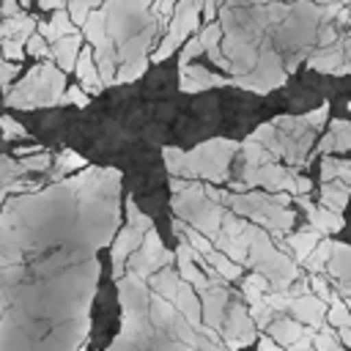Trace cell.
<instances>
[{
  "label": "cell",
  "mask_w": 351,
  "mask_h": 351,
  "mask_svg": "<svg viewBox=\"0 0 351 351\" xmlns=\"http://www.w3.org/2000/svg\"><path fill=\"white\" fill-rule=\"evenodd\" d=\"M324 324H329V326H335V329H340V326H351V310H348V304H346L337 293H332V299H329Z\"/></svg>",
  "instance_id": "23"
},
{
  "label": "cell",
  "mask_w": 351,
  "mask_h": 351,
  "mask_svg": "<svg viewBox=\"0 0 351 351\" xmlns=\"http://www.w3.org/2000/svg\"><path fill=\"white\" fill-rule=\"evenodd\" d=\"M271 288H274V285H271L261 271L252 269V274H247L244 282H241V296H244L247 304H252V302H261Z\"/></svg>",
  "instance_id": "21"
},
{
  "label": "cell",
  "mask_w": 351,
  "mask_h": 351,
  "mask_svg": "<svg viewBox=\"0 0 351 351\" xmlns=\"http://www.w3.org/2000/svg\"><path fill=\"white\" fill-rule=\"evenodd\" d=\"M313 335H315V332L302 335L299 340H293L291 346H285V351H313Z\"/></svg>",
  "instance_id": "36"
},
{
  "label": "cell",
  "mask_w": 351,
  "mask_h": 351,
  "mask_svg": "<svg viewBox=\"0 0 351 351\" xmlns=\"http://www.w3.org/2000/svg\"><path fill=\"white\" fill-rule=\"evenodd\" d=\"M0 14H3V16H14V14H19V0H3Z\"/></svg>",
  "instance_id": "38"
},
{
  "label": "cell",
  "mask_w": 351,
  "mask_h": 351,
  "mask_svg": "<svg viewBox=\"0 0 351 351\" xmlns=\"http://www.w3.org/2000/svg\"><path fill=\"white\" fill-rule=\"evenodd\" d=\"M74 71H77V80H80V88L93 96V93H101L104 90V82L99 77V69H96V60H93V49L85 47L77 52V63H74Z\"/></svg>",
  "instance_id": "12"
},
{
  "label": "cell",
  "mask_w": 351,
  "mask_h": 351,
  "mask_svg": "<svg viewBox=\"0 0 351 351\" xmlns=\"http://www.w3.org/2000/svg\"><path fill=\"white\" fill-rule=\"evenodd\" d=\"M307 285H310V291H313L315 296H321L324 302L332 299V288H329V282L324 280V274H310V277H307Z\"/></svg>",
  "instance_id": "33"
},
{
  "label": "cell",
  "mask_w": 351,
  "mask_h": 351,
  "mask_svg": "<svg viewBox=\"0 0 351 351\" xmlns=\"http://www.w3.org/2000/svg\"><path fill=\"white\" fill-rule=\"evenodd\" d=\"M145 69H148V58H145V55L132 58V60H123V63H121V69L115 71L112 85H121V82H134L137 77H143V74H145Z\"/></svg>",
  "instance_id": "25"
},
{
  "label": "cell",
  "mask_w": 351,
  "mask_h": 351,
  "mask_svg": "<svg viewBox=\"0 0 351 351\" xmlns=\"http://www.w3.org/2000/svg\"><path fill=\"white\" fill-rule=\"evenodd\" d=\"M258 351H285V348H282L277 340H271L269 335H261V337H258Z\"/></svg>",
  "instance_id": "37"
},
{
  "label": "cell",
  "mask_w": 351,
  "mask_h": 351,
  "mask_svg": "<svg viewBox=\"0 0 351 351\" xmlns=\"http://www.w3.org/2000/svg\"><path fill=\"white\" fill-rule=\"evenodd\" d=\"M88 14H90V11H88V3H85V0H71V3H69V16H71V22H74L77 27H82V22L88 19Z\"/></svg>",
  "instance_id": "34"
},
{
  "label": "cell",
  "mask_w": 351,
  "mask_h": 351,
  "mask_svg": "<svg viewBox=\"0 0 351 351\" xmlns=\"http://www.w3.org/2000/svg\"><path fill=\"white\" fill-rule=\"evenodd\" d=\"M38 5L52 11V8H60V5H63V0H38Z\"/></svg>",
  "instance_id": "41"
},
{
  "label": "cell",
  "mask_w": 351,
  "mask_h": 351,
  "mask_svg": "<svg viewBox=\"0 0 351 351\" xmlns=\"http://www.w3.org/2000/svg\"><path fill=\"white\" fill-rule=\"evenodd\" d=\"M25 52H27V55H36V58H52L49 41H47L41 33H30V36L25 38Z\"/></svg>",
  "instance_id": "30"
},
{
  "label": "cell",
  "mask_w": 351,
  "mask_h": 351,
  "mask_svg": "<svg viewBox=\"0 0 351 351\" xmlns=\"http://www.w3.org/2000/svg\"><path fill=\"white\" fill-rule=\"evenodd\" d=\"M211 244L219 250V252H225L230 261H236V263H247V244L244 241H239L236 236H228L225 230H219L214 239H211Z\"/></svg>",
  "instance_id": "20"
},
{
  "label": "cell",
  "mask_w": 351,
  "mask_h": 351,
  "mask_svg": "<svg viewBox=\"0 0 351 351\" xmlns=\"http://www.w3.org/2000/svg\"><path fill=\"white\" fill-rule=\"evenodd\" d=\"M80 44H82V33H71V36H60L52 41L49 52L52 58L58 60L60 71H74V63H77V52H80Z\"/></svg>",
  "instance_id": "15"
},
{
  "label": "cell",
  "mask_w": 351,
  "mask_h": 351,
  "mask_svg": "<svg viewBox=\"0 0 351 351\" xmlns=\"http://www.w3.org/2000/svg\"><path fill=\"white\" fill-rule=\"evenodd\" d=\"M307 332H315V329L307 326V324H302V321H296L293 315H291V318H271V321L266 324V335H269L271 340H277L282 348L291 346L293 340H299V337L307 335Z\"/></svg>",
  "instance_id": "13"
},
{
  "label": "cell",
  "mask_w": 351,
  "mask_h": 351,
  "mask_svg": "<svg viewBox=\"0 0 351 351\" xmlns=\"http://www.w3.org/2000/svg\"><path fill=\"white\" fill-rule=\"evenodd\" d=\"M239 151L236 140H208L200 143L192 151H181V148H162L165 156V167L170 176L178 178H200L208 184H225L228 181V165L233 159V154Z\"/></svg>",
  "instance_id": "1"
},
{
  "label": "cell",
  "mask_w": 351,
  "mask_h": 351,
  "mask_svg": "<svg viewBox=\"0 0 351 351\" xmlns=\"http://www.w3.org/2000/svg\"><path fill=\"white\" fill-rule=\"evenodd\" d=\"M318 329H321V332H315V335H313V351H348V348L340 343V337H337V329H335V326L321 324Z\"/></svg>",
  "instance_id": "24"
},
{
  "label": "cell",
  "mask_w": 351,
  "mask_h": 351,
  "mask_svg": "<svg viewBox=\"0 0 351 351\" xmlns=\"http://www.w3.org/2000/svg\"><path fill=\"white\" fill-rule=\"evenodd\" d=\"M348 197H351V184L343 181V178H332V181H321V206L332 208V211H340L348 206Z\"/></svg>",
  "instance_id": "16"
},
{
  "label": "cell",
  "mask_w": 351,
  "mask_h": 351,
  "mask_svg": "<svg viewBox=\"0 0 351 351\" xmlns=\"http://www.w3.org/2000/svg\"><path fill=\"white\" fill-rule=\"evenodd\" d=\"M88 101H90V96H88L82 88H77V85L66 88V90H63V96H60V104H77V107H88Z\"/></svg>",
  "instance_id": "32"
},
{
  "label": "cell",
  "mask_w": 351,
  "mask_h": 351,
  "mask_svg": "<svg viewBox=\"0 0 351 351\" xmlns=\"http://www.w3.org/2000/svg\"><path fill=\"white\" fill-rule=\"evenodd\" d=\"M19 3H22V5H27V3H30V0H19Z\"/></svg>",
  "instance_id": "42"
},
{
  "label": "cell",
  "mask_w": 351,
  "mask_h": 351,
  "mask_svg": "<svg viewBox=\"0 0 351 351\" xmlns=\"http://www.w3.org/2000/svg\"><path fill=\"white\" fill-rule=\"evenodd\" d=\"M0 137L3 140H25L27 137V129L19 121H14L11 115H3L0 118Z\"/></svg>",
  "instance_id": "28"
},
{
  "label": "cell",
  "mask_w": 351,
  "mask_h": 351,
  "mask_svg": "<svg viewBox=\"0 0 351 351\" xmlns=\"http://www.w3.org/2000/svg\"><path fill=\"white\" fill-rule=\"evenodd\" d=\"M206 261H208V263H211V266H214V269H217L228 282H233V280H239V277H241V269H244V266H241V263H236V261H230V258H228L225 252H219L217 247L206 255Z\"/></svg>",
  "instance_id": "22"
},
{
  "label": "cell",
  "mask_w": 351,
  "mask_h": 351,
  "mask_svg": "<svg viewBox=\"0 0 351 351\" xmlns=\"http://www.w3.org/2000/svg\"><path fill=\"white\" fill-rule=\"evenodd\" d=\"M0 52H3V58H5V60L19 63V60L25 58V44H22V41H16V38H3Z\"/></svg>",
  "instance_id": "31"
},
{
  "label": "cell",
  "mask_w": 351,
  "mask_h": 351,
  "mask_svg": "<svg viewBox=\"0 0 351 351\" xmlns=\"http://www.w3.org/2000/svg\"><path fill=\"white\" fill-rule=\"evenodd\" d=\"M219 337L222 343L230 348V351H239L244 346H252L258 340V329H255V321L247 310V302H241V296H233L228 299V307H225V318L219 324Z\"/></svg>",
  "instance_id": "6"
},
{
  "label": "cell",
  "mask_w": 351,
  "mask_h": 351,
  "mask_svg": "<svg viewBox=\"0 0 351 351\" xmlns=\"http://www.w3.org/2000/svg\"><path fill=\"white\" fill-rule=\"evenodd\" d=\"M244 266L261 271L274 288H285L288 282H293L299 277L296 263L282 250H277V244H271V233L263 230L261 225H255V230H252V239H250V247H247V263Z\"/></svg>",
  "instance_id": "4"
},
{
  "label": "cell",
  "mask_w": 351,
  "mask_h": 351,
  "mask_svg": "<svg viewBox=\"0 0 351 351\" xmlns=\"http://www.w3.org/2000/svg\"><path fill=\"white\" fill-rule=\"evenodd\" d=\"M332 239L329 236H321L318 239V244L310 250V255L302 261L307 269H310V274H324L326 271V263H329V258H332Z\"/></svg>",
  "instance_id": "19"
},
{
  "label": "cell",
  "mask_w": 351,
  "mask_h": 351,
  "mask_svg": "<svg viewBox=\"0 0 351 351\" xmlns=\"http://www.w3.org/2000/svg\"><path fill=\"white\" fill-rule=\"evenodd\" d=\"M337 337H340V343L351 351V326H340V332H337Z\"/></svg>",
  "instance_id": "40"
},
{
  "label": "cell",
  "mask_w": 351,
  "mask_h": 351,
  "mask_svg": "<svg viewBox=\"0 0 351 351\" xmlns=\"http://www.w3.org/2000/svg\"><path fill=\"white\" fill-rule=\"evenodd\" d=\"M335 282H337V280H335ZM335 288H337V296H340V299L348 304V310H351V285H346V282H337Z\"/></svg>",
  "instance_id": "39"
},
{
  "label": "cell",
  "mask_w": 351,
  "mask_h": 351,
  "mask_svg": "<svg viewBox=\"0 0 351 351\" xmlns=\"http://www.w3.org/2000/svg\"><path fill=\"white\" fill-rule=\"evenodd\" d=\"M326 307H329V302H324V299L315 296L313 291H304V293H299V296L291 302L288 310L293 313L296 321H302V324L318 329V326L324 324V318H326Z\"/></svg>",
  "instance_id": "9"
},
{
  "label": "cell",
  "mask_w": 351,
  "mask_h": 351,
  "mask_svg": "<svg viewBox=\"0 0 351 351\" xmlns=\"http://www.w3.org/2000/svg\"><path fill=\"white\" fill-rule=\"evenodd\" d=\"M19 165H22L25 173H44V170H49L52 156H49L47 151L38 148L36 154H25V156H19Z\"/></svg>",
  "instance_id": "27"
},
{
  "label": "cell",
  "mask_w": 351,
  "mask_h": 351,
  "mask_svg": "<svg viewBox=\"0 0 351 351\" xmlns=\"http://www.w3.org/2000/svg\"><path fill=\"white\" fill-rule=\"evenodd\" d=\"M200 52H203V44H200V38H197V36H195V38H189V41H186V47H184V52H181V63H178V66L189 63V60H192V58H197Z\"/></svg>",
  "instance_id": "35"
},
{
  "label": "cell",
  "mask_w": 351,
  "mask_h": 351,
  "mask_svg": "<svg viewBox=\"0 0 351 351\" xmlns=\"http://www.w3.org/2000/svg\"><path fill=\"white\" fill-rule=\"evenodd\" d=\"M36 27H38V33H41L49 44H52L55 38H60V36H71V33H77V25L71 22L69 11H60V8H55V16H52L49 22H44V25L36 22Z\"/></svg>",
  "instance_id": "18"
},
{
  "label": "cell",
  "mask_w": 351,
  "mask_h": 351,
  "mask_svg": "<svg viewBox=\"0 0 351 351\" xmlns=\"http://www.w3.org/2000/svg\"><path fill=\"white\" fill-rule=\"evenodd\" d=\"M63 90H66V71L55 69L52 63H38L36 69L27 71V77L22 82H16L14 90H8L5 104L19 107V110L55 107V104H60Z\"/></svg>",
  "instance_id": "2"
},
{
  "label": "cell",
  "mask_w": 351,
  "mask_h": 351,
  "mask_svg": "<svg viewBox=\"0 0 351 351\" xmlns=\"http://www.w3.org/2000/svg\"><path fill=\"white\" fill-rule=\"evenodd\" d=\"M178 74H181V90L184 93H197L203 88H219V85H230V77H219V74H211L208 69L203 66H178Z\"/></svg>",
  "instance_id": "11"
},
{
  "label": "cell",
  "mask_w": 351,
  "mask_h": 351,
  "mask_svg": "<svg viewBox=\"0 0 351 351\" xmlns=\"http://www.w3.org/2000/svg\"><path fill=\"white\" fill-rule=\"evenodd\" d=\"M173 263H176V252L165 250V244H162L156 228H148L145 236H143V244L126 258V271L137 274L140 280H148L156 269L173 266Z\"/></svg>",
  "instance_id": "7"
},
{
  "label": "cell",
  "mask_w": 351,
  "mask_h": 351,
  "mask_svg": "<svg viewBox=\"0 0 351 351\" xmlns=\"http://www.w3.org/2000/svg\"><path fill=\"white\" fill-rule=\"evenodd\" d=\"M123 206H126V225L112 239V277L115 280L126 274V258L143 244L145 230L154 228V219L137 208V203H134L132 195H126Z\"/></svg>",
  "instance_id": "5"
},
{
  "label": "cell",
  "mask_w": 351,
  "mask_h": 351,
  "mask_svg": "<svg viewBox=\"0 0 351 351\" xmlns=\"http://www.w3.org/2000/svg\"><path fill=\"white\" fill-rule=\"evenodd\" d=\"M197 299H200V318L206 326L211 329H219L222 318H225V307H228V299H230V291L222 285H208L206 291H197Z\"/></svg>",
  "instance_id": "8"
},
{
  "label": "cell",
  "mask_w": 351,
  "mask_h": 351,
  "mask_svg": "<svg viewBox=\"0 0 351 351\" xmlns=\"http://www.w3.org/2000/svg\"><path fill=\"white\" fill-rule=\"evenodd\" d=\"M25 170L19 165V159H11V156H0V186H5L8 181L14 178H22Z\"/></svg>",
  "instance_id": "29"
},
{
  "label": "cell",
  "mask_w": 351,
  "mask_h": 351,
  "mask_svg": "<svg viewBox=\"0 0 351 351\" xmlns=\"http://www.w3.org/2000/svg\"><path fill=\"white\" fill-rule=\"evenodd\" d=\"M228 208L261 225L277 239L291 233L296 219V214L288 206H280L271 192H228Z\"/></svg>",
  "instance_id": "3"
},
{
  "label": "cell",
  "mask_w": 351,
  "mask_h": 351,
  "mask_svg": "<svg viewBox=\"0 0 351 351\" xmlns=\"http://www.w3.org/2000/svg\"><path fill=\"white\" fill-rule=\"evenodd\" d=\"M88 162L80 156V154H74V151H60L58 154V159H55V167H52V178H63L66 173H74L77 167H85Z\"/></svg>",
  "instance_id": "26"
},
{
  "label": "cell",
  "mask_w": 351,
  "mask_h": 351,
  "mask_svg": "<svg viewBox=\"0 0 351 351\" xmlns=\"http://www.w3.org/2000/svg\"><path fill=\"white\" fill-rule=\"evenodd\" d=\"M321 236H324V233H321L318 228L307 225V228H302V230H296V233H285V236H282L280 241H274V244H277V250L291 252L296 263H302V261L310 255V250L318 244Z\"/></svg>",
  "instance_id": "10"
},
{
  "label": "cell",
  "mask_w": 351,
  "mask_h": 351,
  "mask_svg": "<svg viewBox=\"0 0 351 351\" xmlns=\"http://www.w3.org/2000/svg\"><path fill=\"white\" fill-rule=\"evenodd\" d=\"M304 214H307V222H310L313 228H318L324 236H335V233L343 230V225H346L343 214H340V211H332V208H326V206L310 203V206L304 208Z\"/></svg>",
  "instance_id": "14"
},
{
  "label": "cell",
  "mask_w": 351,
  "mask_h": 351,
  "mask_svg": "<svg viewBox=\"0 0 351 351\" xmlns=\"http://www.w3.org/2000/svg\"><path fill=\"white\" fill-rule=\"evenodd\" d=\"M351 151V121H332L326 137L318 143V154Z\"/></svg>",
  "instance_id": "17"
}]
</instances>
